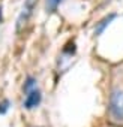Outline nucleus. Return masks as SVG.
<instances>
[{
    "mask_svg": "<svg viewBox=\"0 0 123 127\" xmlns=\"http://www.w3.org/2000/svg\"><path fill=\"white\" fill-rule=\"evenodd\" d=\"M8 105H9V102H8V100H5L2 105H0V106H2V109H0V112H2V114H3V112L8 109Z\"/></svg>",
    "mask_w": 123,
    "mask_h": 127,
    "instance_id": "nucleus-5",
    "label": "nucleus"
},
{
    "mask_svg": "<svg viewBox=\"0 0 123 127\" xmlns=\"http://www.w3.org/2000/svg\"><path fill=\"white\" fill-rule=\"evenodd\" d=\"M113 18H114V15H110V17H107L105 20H102V21H101V24L98 26V29L95 30V32H96V34H99V33H101V32L104 30V27H105V26H107V24H108V23H110V21H111Z\"/></svg>",
    "mask_w": 123,
    "mask_h": 127,
    "instance_id": "nucleus-3",
    "label": "nucleus"
},
{
    "mask_svg": "<svg viewBox=\"0 0 123 127\" xmlns=\"http://www.w3.org/2000/svg\"><path fill=\"white\" fill-rule=\"evenodd\" d=\"M41 102V93L38 90H33L30 93H27L26 96V100H24V106L27 109H32V108H36Z\"/></svg>",
    "mask_w": 123,
    "mask_h": 127,
    "instance_id": "nucleus-2",
    "label": "nucleus"
},
{
    "mask_svg": "<svg viewBox=\"0 0 123 127\" xmlns=\"http://www.w3.org/2000/svg\"><path fill=\"white\" fill-rule=\"evenodd\" d=\"M60 2L62 0H47V8H48V11H56L57 9V6L60 5Z\"/></svg>",
    "mask_w": 123,
    "mask_h": 127,
    "instance_id": "nucleus-4",
    "label": "nucleus"
},
{
    "mask_svg": "<svg viewBox=\"0 0 123 127\" xmlns=\"http://www.w3.org/2000/svg\"><path fill=\"white\" fill-rule=\"evenodd\" d=\"M110 111L114 118L123 120V90H114L110 97Z\"/></svg>",
    "mask_w": 123,
    "mask_h": 127,
    "instance_id": "nucleus-1",
    "label": "nucleus"
},
{
    "mask_svg": "<svg viewBox=\"0 0 123 127\" xmlns=\"http://www.w3.org/2000/svg\"><path fill=\"white\" fill-rule=\"evenodd\" d=\"M0 21H2V6H0Z\"/></svg>",
    "mask_w": 123,
    "mask_h": 127,
    "instance_id": "nucleus-6",
    "label": "nucleus"
}]
</instances>
